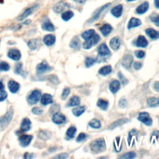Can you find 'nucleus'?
I'll list each match as a JSON object with an SVG mask.
<instances>
[{"label":"nucleus","instance_id":"864d4df0","mask_svg":"<svg viewBox=\"0 0 159 159\" xmlns=\"http://www.w3.org/2000/svg\"><path fill=\"white\" fill-rule=\"evenodd\" d=\"M116 140L117 141V144L115 143V144H114V146H117V147L115 148L116 151H117V152H119V151H121V145H119V142H120V137H116Z\"/></svg>","mask_w":159,"mask_h":159},{"label":"nucleus","instance_id":"c756f323","mask_svg":"<svg viewBox=\"0 0 159 159\" xmlns=\"http://www.w3.org/2000/svg\"><path fill=\"white\" fill-rule=\"evenodd\" d=\"M129 121L128 119H126V118H123V119H119L117 121H116L115 122H114L111 125V126L110 127V128L111 129H114L116 128V127H118L119 126H121L122 124H125L126 122H128Z\"/></svg>","mask_w":159,"mask_h":159},{"label":"nucleus","instance_id":"b1692460","mask_svg":"<svg viewBox=\"0 0 159 159\" xmlns=\"http://www.w3.org/2000/svg\"><path fill=\"white\" fill-rule=\"evenodd\" d=\"M80 104V98L78 96H74L69 100L67 104V106H78Z\"/></svg>","mask_w":159,"mask_h":159},{"label":"nucleus","instance_id":"09e8293b","mask_svg":"<svg viewBox=\"0 0 159 159\" xmlns=\"http://www.w3.org/2000/svg\"><path fill=\"white\" fill-rule=\"evenodd\" d=\"M86 137V135L85 133H83L82 132V133H80L78 135L76 140V142H82V141L84 140Z\"/></svg>","mask_w":159,"mask_h":159},{"label":"nucleus","instance_id":"1a4fd4ad","mask_svg":"<svg viewBox=\"0 0 159 159\" xmlns=\"http://www.w3.org/2000/svg\"><path fill=\"white\" fill-rule=\"evenodd\" d=\"M32 136L30 135H22L20 138V142L21 146L25 147L28 146L32 140Z\"/></svg>","mask_w":159,"mask_h":159},{"label":"nucleus","instance_id":"a878e982","mask_svg":"<svg viewBox=\"0 0 159 159\" xmlns=\"http://www.w3.org/2000/svg\"><path fill=\"white\" fill-rule=\"evenodd\" d=\"M120 82L118 80H113L110 85V91L112 93H116L118 92L120 88Z\"/></svg>","mask_w":159,"mask_h":159},{"label":"nucleus","instance_id":"0e129e2a","mask_svg":"<svg viewBox=\"0 0 159 159\" xmlns=\"http://www.w3.org/2000/svg\"><path fill=\"white\" fill-rule=\"evenodd\" d=\"M128 2H134V1H136V0H127Z\"/></svg>","mask_w":159,"mask_h":159},{"label":"nucleus","instance_id":"ea45409f","mask_svg":"<svg viewBox=\"0 0 159 159\" xmlns=\"http://www.w3.org/2000/svg\"><path fill=\"white\" fill-rule=\"evenodd\" d=\"M70 47L73 49H77L80 46V40L77 37H75L70 42Z\"/></svg>","mask_w":159,"mask_h":159},{"label":"nucleus","instance_id":"7ed1b4c3","mask_svg":"<svg viewBox=\"0 0 159 159\" xmlns=\"http://www.w3.org/2000/svg\"><path fill=\"white\" fill-rule=\"evenodd\" d=\"M13 111H9L2 118H0V129H4L11 121L13 117Z\"/></svg>","mask_w":159,"mask_h":159},{"label":"nucleus","instance_id":"6e6552de","mask_svg":"<svg viewBox=\"0 0 159 159\" xmlns=\"http://www.w3.org/2000/svg\"><path fill=\"white\" fill-rule=\"evenodd\" d=\"M52 121L57 124H63L65 122L66 118L62 114L57 112L53 115Z\"/></svg>","mask_w":159,"mask_h":159},{"label":"nucleus","instance_id":"8fccbe9b","mask_svg":"<svg viewBox=\"0 0 159 159\" xmlns=\"http://www.w3.org/2000/svg\"><path fill=\"white\" fill-rule=\"evenodd\" d=\"M32 112L35 114H36V115H41V114H42L43 113V110H41L40 108H38V107H36V108H34L32 110Z\"/></svg>","mask_w":159,"mask_h":159},{"label":"nucleus","instance_id":"6ab92c4d","mask_svg":"<svg viewBox=\"0 0 159 159\" xmlns=\"http://www.w3.org/2000/svg\"><path fill=\"white\" fill-rule=\"evenodd\" d=\"M146 32L147 36L153 40H156L159 38V32L155 31L154 29L152 28H148L146 29Z\"/></svg>","mask_w":159,"mask_h":159},{"label":"nucleus","instance_id":"bf43d9fd","mask_svg":"<svg viewBox=\"0 0 159 159\" xmlns=\"http://www.w3.org/2000/svg\"><path fill=\"white\" fill-rule=\"evenodd\" d=\"M68 157L67 154H61L60 155L56 157V158H66Z\"/></svg>","mask_w":159,"mask_h":159},{"label":"nucleus","instance_id":"3c124183","mask_svg":"<svg viewBox=\"0 0 159 159\" xmlns=\"http://www.w3.org/2000/svg\"><path fill=\"white\" fill-rule=\"evenodd\" d=\"M14 72L17 74H21V72H22V64H17L15 69H14Z\"/></svg>","mask_w":159,"mask_h":159},{"label":"nucleus","instance_id":"f704fd0d","mask_svg":"<svg viewBox=\"0 0 159 159\" xmlns=\"http://www.w3.org/2000/svg\"><path fill=\"white\" fill-rule=\"evenodd\" d=\"M108 101L104 100L103 99H100L98 102H97V105L98 106L103 110H106L108 107Z\"/></svg>","mask_w":159,"mask_h":159},{"label":"nucleus","instance_id":"aec40b11","mask_svg":"<svg viewBox=\"0 0 159 159\" xmlns=\"http://www.w3.org/2000/svg\"><path fill=\"white\" fill-rule=\"evenodd\" d=\"M8 88L11 93H15L20 89V84L15 81L11 80L8 82Z\"/></svg>","mask_w":159,"mask_h":159},{"label":"nucleus","instance_id":"680f3d73","mask_svg":"<svg viewBox=\"0 0 159 159\" xmlns=\"http://www.w3.org/2000/svg\"><path fill=\"white\" fill-rule=\"evenodd\" d=\"M74 1L76 3H80V4H83L84 3L86 2V0H74Z\"/></svg>","mask_w":159,"mask_h":159},{"label":"nucleus","instance_id":"4be33fe9","mask_svg":"<svg viewBox=\"0 0 159 159\" xmlns=\"http://www.w3.org/2000/svg\"><path fill=\"white\" fill-rule=\"evenodd\" d=\"M31 122L28 118H24L21 123V130L24 132H27L31 129Z\"/></svg>","mask_w":159,"mask_h":159},{"label":"nucleus","instance_id":"9d476101","mask_svg":"<svg viewBox=\"0 0 159 159\" xmlns=\"http://www.w3.org/2000/svg\"><path fill=\"white\" fill-rule=\"evenodd\" d=\"M8 56L10 58L16 61L19 60L21 57L20 51L17 49H11L9 51Z\"/></svg>","mask_w":159,"mask_h":159},{"label":"nucleus","instance_id":"5701e85b","mask_svg":"<svg viewBox=\"0 0 159 159\" xmlns=\"http://www.w3.org/2000/svg\"><path fill=\"white\" fill-rule=\"evenodd\" d=\"M100 31L104 36H107L112 32V28L111 25L105 24L100 28Z\"/></svg>","mask_w":159,"mask_h":159},{"label":"nucleus","instance_id":"f3484780","mask_svg":"<svg viewBox=\"0 0 159 159\" xmlns=\"http://www.w3.org/2000/svg\"><path fill=\"white\" fill-rule=\"evenodd\" d=\"M148 9V3L147 2H145L143 3L140 4L136 8V13L138 14H143L147 11Z\"/></svg>","mask_w":159,"mask_h":159},{"label":"nucleus","instance_id":"58836bf2","mask_svg":"<svg viewBox=\"0 0 159 159\" xmlns=\"http://www.w3.org/2000/svg\"><path fill=\"white\" fill-rule=\"evenodd\" d=\"M96 60L92 57H86L85 60V65L86 67L90 68V67L93 66L96 63Z\"/></svg>","mask_w":159,"mask_h":159},{"label":"nucleus","instance_id":"39448f33","mask_svg":"<svg viewBox=\"0 0 159 159\" xmlns=\"http://www.w3.org/2000/svg\"><path fill=\"white\" fill-rule=\"evenodd\" d=\"M138 119L147 126H151L152 124V119L148 112H142L139 113Z\"/></svg>","mask_w":159,"mask_h":159},{"label":"nucleus","instance_id":"f03ea898","mask_svg":"<svg viewBox=\"0 0 159 159\" xmlns=\"http://www.w3.org/2000/svg\"><path fill=\"white\" fill-rule=\"evenodd\" d=\"M100 40V37L99 36V35L94 34L90 39L86 40L83 43V47L85 49H90L92 47L96 45V44L99 42Z\"/></svg>","mask_w":159,"mask_h":159},{"label":"nucleus","instance_id":"37998d69","mask_svg":"<svg viewBox=\"0 0 159 159\" xmlns=\"http://www.w3.org/2000/svg\"><path fill=\"white\" fill-rule=\"evenodd\" d=\"M136 157V155L134 152H128L126 154H124L123 155L121 156L120 158H127V159H132V158H134Z\"/></svg>","mask_w":159,"mask_h":159},{"label":"nucleus","instance_id":"cd10ccee","mask_svg":"<svg viewBox=\"0 0 159 159\" xmlns=\"http://www.w3.org/2000/svg\"><path fill=\"white\" fill-rule=\"evenodd\" d=\"M42 28L46 31H49V32H53L55 30V27L49 21H46L45 22H44L42 25Z\"/></svg>","mask_w":159,"mask_h":159},{"label":"nucleus","instance_id":"13d9d810","mask_svg":"<svg viewBox=\"0 0 159 159\" xmlns=\"http://www.w3.org/2000/svg\"><path fill=\"white\" fill-rule=\"evenodd\" d=\"M158 136H159V131L158 130H155L153 132L152 137H155V139H157Z\"/></svg>","mask_w":159,"mask_h":159},{"label":"nucleus","instance_id":"603ef678","mask_svg":"<svg viewBox=\"0 0 159 159\" xmlns=\"http://www.w3.org/2000/svg\"><path fill=\"white\" fill-rule=\"evenodd\" d=\"M8 96L7 93L4 91H2L0 93V101H3L4 100L6 99Z\"/></svg>","mask_w":159,"mask_h":159},{"label":"nucleus","instance_id":"a18cd8bd","mask_svg":"<svg viewBox=\"0 0 159 159\" xmlns=\"http://www.w3.org/2000/svg\"><path fill=\"white\" fill-rule=\"evenodd\" d=\"M138 133V132L135 130V129H133L132 130L129 134V138H128V141H129V144H130V142H131V140H132V138L134 136H136Z\"/></svg>","mask_w":159,"mask_h":159},{"label":"nucleus","instance_id":"f8f14e48","mask_svg":"<svg viewBox=\"0 0 159 159\" xmlns=\"http://www.w3.org/2000/svg\"><path fill=\"white\" fill-rule=\"evenodd\" d=\"M135 45L139 47H146L148 46V41L143 36H139L135 42Z\"/></svg>","mask_w":159,"mask_h":159},{"label":"nucleus","instance_id":"49530a36","mask_svg":"<svg viewBox=\"0 0 159 159\" xmlns=\"http://www.w3.org/2000/svg\"><path fill=\"white\" fill-rule=\"evenodd\" d=\"M70 88H65V89L63 91L62 94V98L63 100H65L68 97V96L70 94Z\"/></svg>","mask_w":159,"mask_h":159},{"label":"nucleus","instance_id":"c85d7f7f","mask_svg":"<svg viewBox=\"0 0 159 159\" xmlns=\"http://www.w3.org/2000/svg\"><path fill=\"white\" fill-rule=\"evenodd\" d=\"M111 72H112V67L111 65L104 66L102 68H101L98 71V73L103 76H106L110 74Z\"/></svg>","mask_w":159,"mask_h":159},{"label":"nucleus","instance_id":"412c9836","mask_svg":"<svg viewBox=\"0 0 159 159\" xmlns=\"http://www.w3.org/2000/svg\"><path fill=\"white\" fill-rule=\"evenodd\" d=\"M142 22H141L140 20L137 18H135V17H132L131 18L128 23V28L129 29H132V28H134L136 27H138V26H140Z\"/></svg>","mask_w":159,"mask_h":159},{"label":"nucleus","instance_id":"4c0bfd02","mask_svg":"<svg viewBox=\"0 0 159 159\" xmlns=\"http://www.w3.org/2000/svg\"><path fill=\"white\" fill-rule=\"evenodd\" d=\"M150 19L157 26L159 27V14L157 13H153L150 16Z\"/></svg>","mask_w":159,"mask_h":159},{"label":"nucleus","instance_id":"f257e3e1","mask_svg":"<svg viewBox=\"0 0 159 159\" xmlns=\"http://www.w3.org/2000/svg\"><path fill=\"white\" fill-rule=\"evenodd\" d=\"M92 151L94 153H100L106 148V143L103 139H98L94 140L90 146Z\"/></svg>","mask_w":159,"mask_h":159},{"label":"nucleus","instance_id":"e433bc0d","mask_svg":"<svg viewBox=\"0 0 159 159\" xmlns=\"http://www.w3.org/2000/svg\"><path fill=\"white\" fill-rule=\"evenodd\" d=\"M74 14L72 11H67L63 13L62 14V20L65 21H68L72 18V17L74 16Z\"/></svg>","mask_w":159,"mask_h":159},{"label":"nucleus","instance_id":"473e14b6","mask_svg":"<svg viewBox=\"0 0 159 159\" xmlns=\"http://www.w3.org/2000/svg\"><path fill=\"white\" fill-rule=\"evenodd\" d=\"M94 34V30L89 29V30L85 31L83 33H82V37L84 40H87L88 39H90Z\"/></svg>","mask_w":159,"mask_h":159},{"label":"nucleus","instance_id":"5fc2aeb1","mask_svg":"<svg viewBox=\"0 0 159 159\" xmlns=\"http://www.w3.org/2000/svg\"><path fill=\"white\" fill-rule=\"evenodd\" d=\"M119 106L121 108H125L127 106V101L126 99H121L119 103Z\"/></svg>","mask_w":159,"mask_h":159},{"label":"nucleus","instance_id":"052dcab7","mask_svg":"<svg viewBox=\"0 0 159 159\" xmlns=\"http://www.w3.org/2000/svg\"><path fill=\"white\" fill-rule=\"evenodd\" d=\"M154 4L157 8H159V0H154Z\"/></svg>","mask_w":159,"mask_h":159},{"label":"nucleus","instance_id":"dca6fc26","mask_svg":"<svg viewBox=\"0 0 159 159\" xmlns=\"http://www.w3.org/2000/svg\"><path fill=\"white\" fill-rule=\"evenodd\" d=\"M122 6L121 4L117 5L116 6H114L112 10H111V14L113 16L116 17H119L121 16L122 13Z\"/></svg>","mask_w":159,"mask_h":159},{"label":"nucleus","instance_id":"79ce46f5","mask_svg":"<svg viewBox=\"0 0 159 159\" xmlns=\"http://www.w3.org/2000/svg\"><path fill=\"white\" fill-rule=\"evenodd\" d=\"M10 65L6 62H0V72H4V71H8L10 70Z\"/></svg>","mask_w":159,"mask_h":159},{"label":"nucleus","instance_id":"2f4dec72","mask_svg":"<svg viewBox=\"0 0 159 159\" xmlns=\"http://www.w3.org/2000/svg\"><path fill=\"white\" fill-rule=\"evenodd\" d=\"M147 104L150 107H155L159 105V98H150L147 101Z\"/></svg>","mask_w":159,"mask_h":159},{"label":"nucleus","instance_id":"6e6d98bb","mask_svg":"<svg viewBox=\"0 0 159 159\" xmlns=\"http://www.w3.org/2000/svg\"><path fill=\"white\" fill-rule=\"evenodd\" d=\"M142 64L139 62H136L134 64V68L137 70H140L141 68H142Z\"/></svg>","mask_w":159,"mask_h":159},{"label":"nucleus","instance_id":"423d86ee","mask_svg":"<svg viewBox=\"0 0 159 159\" xmlns=\"http://www.w3.org/2000/svg\"><path fill=\"white\" fill-rule=\"evenodd\" d=\"M98 53L101 57H106L110 55L111 52L105 44H102L98 49Z\"/></svg>","mask_w":159,"mask_h":159},{"label":"nucleus","instance_id":"2eb2a0df","mask_svg":"<svg viewBox=\"0 0 159 159\" xmlns=\"http://www.w3.org/2000/svg\"><path fill=\"white\" fill-rule=\"evenodd\" d=\"M68 7V4H67L64 2H60L57 3L54 6V11L57 13H60L64 11L65 9Z\"/></svg>","mask_w":159,"mask_h":159},{"label":"nucleus","instance_id":"a19ab883","mask_svg":"<svg viewBox=\"0 0 159 159\" xmlns=\"http://www.w3.org/2000/svg\"><path fill=\"white\" fill-rule=\"evenodd\" d=\"M38 44L37 40L32 39V40H29L28 42V46L31 50L36 49L38 47Z\"/></svg>","mask_w":159,"mask_h":159},{"label":"nucleus","instance_id":"20e7f679","mask_svg":"<svg viewBox=\"0 0 159 159\" xmlns=\"http://www.w3.org/2000/svg\"><path fill=\"white\" fill-rule=\"evenodd\" d=\"M41 97V93L39 90H34L28 98V101L30 104H36Z\"/></svg>","mask_w":159,"mask_h":159},{"label":"nucleus","instance_id":"4d7b16f0","mask_svg":"<svg viewBox=\"0 0 159 159\" xmlns=\"http://www.w3.org/2000/svg\"><path fill=\"white\" fill-rule=\"evenodd\" d=\"M154 90L158 92H159V82H155L154 85Z\"/></svg>","mask_w":159,"mask_h":159},{"label":"nucleus","instance_id":"e2e57ef3","mask_svg":"<svg viewBox=\"0 0 159 159\" xmlns=\"http://www.w3.org/2000/svg\"><path fill=\"white\" fill-rule=\"evenodd\" d=\"M4 89V85L2 82H0V91H2Z\"/></svg>","mask_w":159,"mask_h":159},{"label":"nucleus","instance_id":"de8ad7c7","mask_svg":"<svg viewBox=\"0 0 159 159\" xmlns=\"http://www.w3.org/2000/svg\"><path fill=\"white\" fill-rule=\"evenodd\" d=\"M135 55L138 58H142L144 57L146 54L142 50H137L135 52Z\"/></svg>","mask_w":159,"mask_h":159},{"label":"nucleus","instance_id":"ddd939ff","mask_svg":"<svg viewBox=\"0 0 159 159\" xmlns=\"http://www.w3.org/2000/svg\"><path fill=\"white\" fill-rule=\"evenodd\" d=\"M51 69L46 62H42V63L39 64L37 67V72L38 74H43L46 72L49 71Z\"/></svg>","mask_w":159,"mask_h":159},{"label":"nucleus","instance_id":"c03bdc74","mask_svg":"<svg viewBox=\"0 0 159 159\" xmlns=\"http://www.w3.org/2000/svg\"><path fill=\"white\" fill-rule=\"evenodd\" d=\"M118 77H119V78L121 82L122 83V84L123 85H127L128 83V79L124 76V75L121 72H119L118 73Z\"/></svg>","mask_w":159,"mask_h":159},{"label":"nucleus","instance_id":"bb28decb","mask_svg":"<svg viewBox=\"0 0 159 159\" xmlns=\"http://www.w3.org/2000/svg\"><path fill=\"white\" fill-rule=\"evenodd\" d=\"M40 101L43 105H47L51 104L53 102L52 96L49 94H44L42 96Z\"/></svg>","mask_w":159,"mask_h":159},{"label":"nucleus","instance_id":"a211bd4d","mask_svg":"<svg viewBox=\"0 0 159 159\" xmlns=\"http://www.w3.org/2000/svg\"><path fill=\"white\" fill-rule=\"evenodd\" d=\"M110 46L112 49L114 50H118L120 46H121V40L118 37H114L111 40H110Z\"/></svg>","mask_w":159,"mask_h":159},{"label":"nucleus","instance_id":"c9c22d12","mask_svg":"<svg viewBox=\"0 0 159 159\" xmlns=\"http://www.w3.org/2000/svg\"><path fill=\"white\" fill-rule=\"evenodd\" d=\"M88 124H89L91 128L94 129H100L101 126L100 121L96 119H93L91 120Z\"/></svg>","mask_w":159,"mask_h":159},{"label":"nucleus","instance_id":"9b49d317","mask_svg":"<svg viewBox=\"0 0 159 159\" xmlns=\"http://www.w3.org/2000/svg\"><path fill=\"white\" fill-rule=\"evenodd\" d=\"M38 7V5H35V6H33L31 8H29L28 9H27L20 17L18 18V20L19 21H22L24 20H25L26 17H28L29 16H30L32 13L33 11L36 10V9Z\"/></svg>","mask_w":159,"mask_h":159},{"label":"nucleus","instance_id":"72a5a7b5","mask_svg":"<svg viewBox=\"0 0 159 159\" xmlns=\"http://www.w3.org/2000/svg\"><path fill=\"white\" fill-rule=\"evenodd\" d=\"M85 108L84 106H78L72 110V112L75 116H80L85 112Z\"/></svg>","mask_w":159,"mask_h":159},{"label":"nucleus","instance_id":"393cba45","mask_svg":"<svg viewBox=\"0 0 159 159\" xmlns=\"http://www.w3.org/2000/svg\"><path fill=\"white\" fill-rule=\"evenodd\" d=\"M110 4H105V5L103 6L102 8H101L100 9V10L96 13V14H95L92 17V18L90 19V20L89 22H93V21H96V20H98V19L99 18V17L100 16L101 13H103V12L106 10V9L108 8L110 6Z\"/></svg>","mask_w":159,"mask_h":159},{"label":"nucleus","instance_id":"0eeeda50","mask_svg":"<svg viewBox=\"0 0 159 159\" xmlns=\"http://www.w3.org/2000/svg\"><path fill=\"white\" fill-rule=\"evenodd\" d=\"M133 62V57L131 55H126L122 60V65L126 69H129Z\"/></svg>","mask_w":159,"mask_h":159},{"label":"nucleus","instance_id":"7c9ffc66","mask_svg":"<svg viewBox=\"0 0 159 159\" xmlns=\"http://www.w3.org/2000/svg\"><path fill=\"white\" fill-rule=\"evenodd\" d=\"M76 132V129L75 127L72 126L69 128L66 132V136L68 139H73L75 137V135Z\"/></svg>","mask_w":159,"mask_h":159},{"label":"nucleus","instance_id":"4468645a","mask_svg":"<svg viewBox=\"0 0 159 159\" xmlns=\"http://www.w3.org/2000/svg\"><path fill=\"white\" fill-rule=\"evenodd\" d=\"M56 38L55 36L52 34H48L46 35V36L44 38V44L47 45V46H52L56 42Z\"/></svg>","mask_w":159,"mask_h":159}]
</instances>
